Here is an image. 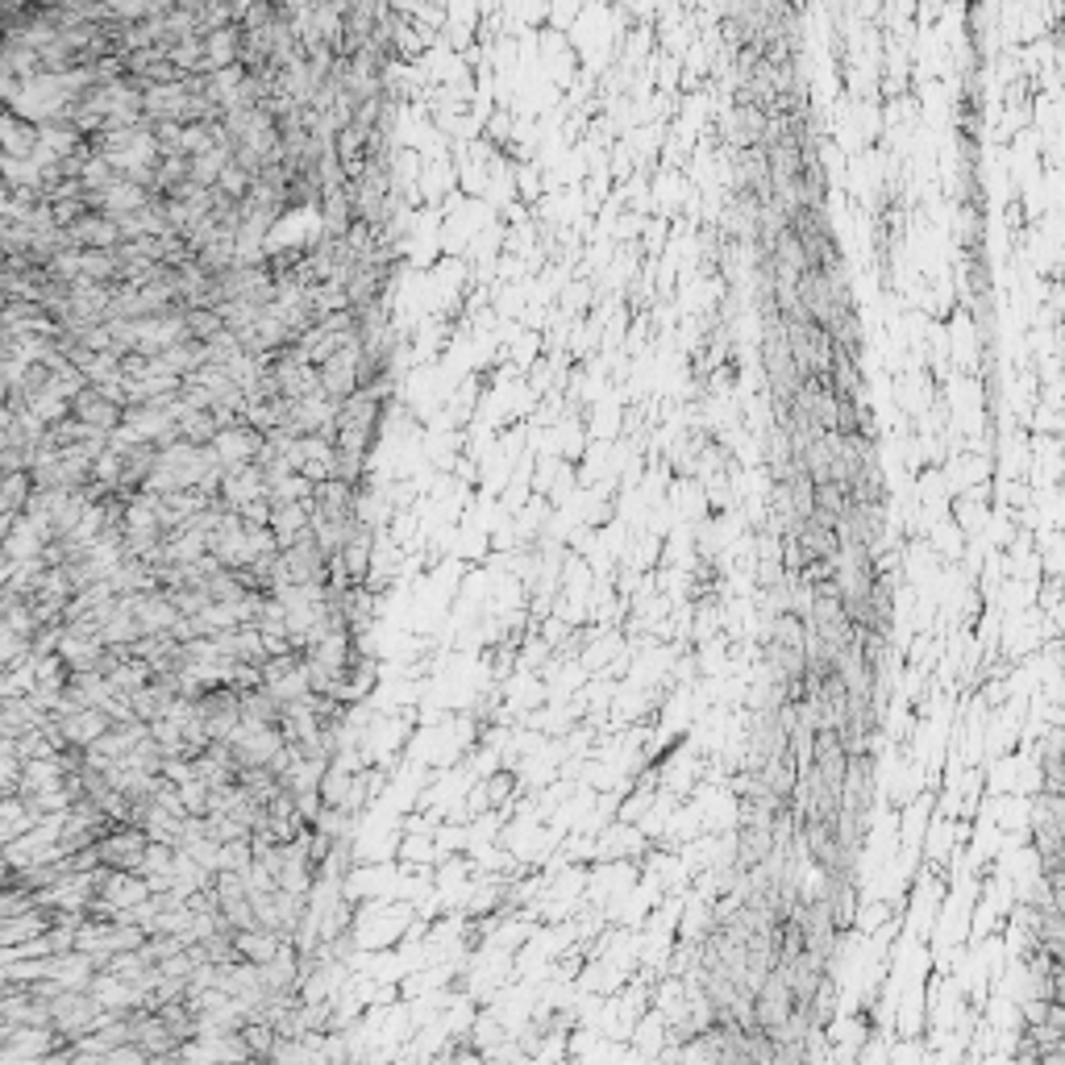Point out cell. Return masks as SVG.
<instances>
[{"label":"cell","mask_w":1065,"mask_h":1065,"mask_svg":"<svg viewBox=\"0 0 1065 1065\" xmlns=\"http://www.w3.org/2000/svg\"><path fill=\"white\" fill-rule=\"evenodd\" d=\"M146 832L129 829V825H113L96 841V866L100 870H117V875H143V857H146Z\"/></svg>","instance_id":"cell-1"},{"label":"cell","mask_w":1065,"mask_h":1065,"mask_svg":"<svg viewBox=\"0 0 1065 1065\" xmlns=\"http://www.w3.org/2000/svg\"><path fill=\"white\" fill-rule=\"evenodd\" d=\"M280 945L284 941L275 932H267V928H242V932H234V957L246 962V966H267L280 953Z\"/></svg>","instance_id":"cell-2"}]
</instances>
